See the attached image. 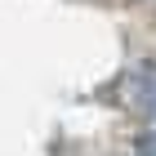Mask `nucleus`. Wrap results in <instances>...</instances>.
<instances>
[{
  "label": "nucleus",
  "instance_id": "f257e3e1",
  "mask_svg": "<svg viewBox=\"0 0 156 156\" xmlns=\"http://www.w3.org/2000/svg\"><path fill=\"white\" fill-rule=\"evenodd\" d=\"M125 98H129L143 116L156 120V62H138V67L125 76Z\"/></svg>",
  "mask_w": 156,
  "mask_h": 156
},
{
  "label": "nucleus",
  "instance_id": "f03ea898",
  "mask_svg": "<svg viewBox=\"0 0 156 156\" xmlns=\"http://www.w3.org/2000/svg\"><path fill=\"white\" fill-rule=\"evenodd\" d=\"M134 156H156V129L138 134V143H134Z\"/></svg>",
  "mask_w": 156,
  "mask_h": 156
}]
</instances>
